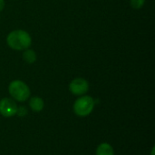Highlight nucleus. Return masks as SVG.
I'll return each mask as SVG.
<instances>
[{"mask_svg": "<svg viewBox=\"0 0 155 155\" xmlns=\"http://www.w3.org/2000/svg\"><path fill=\"white\" fill-rule=\"evenodd\" d=\"M95 106L94 99L90 95L79 96L74 103V113L79 117H85L92 114Z\"/></svg>", "mask_w": 155, "mask_h": 155, "instance_id": "7ed1b4c3", "label": "nucleus"}, {"mask_svg": "<svg viewBox=\"0 0 155 155\" xmlns=\"http://www.w3.org/2000/svg\"><path fill=\"white\" fill-rule=\"evenodd\" d=\"M22 57H23V60L29 64L35 63V61L37 60V54L35 51L31 48H27L24 50L22 54Z\"/></svg>", "mask_w": 155, "mask_h": 155, "instance_id": "6e6552de", "label": "nucleus"}, {"mask_svg": "<svg viewBox=\"0 0 155 155\" xmlns=\"http://www.w3.org/2000/svg\"><path fill=\"white\" fill-rule=\"evenodd\" d=\"M68 88L72 94L76 96H82L87 94L90 85L86 79L83 77H76L70 82Z\"/></svg>", "mask_w": 155, "mask_h": 155, "instance_id": "20e7f679", "label": "nucleus"}, {"mask_svg": "<svg viewBox=\"0 0 155 155\" xmlns=\"http://www.w3.org/2000/svg\"><path fill=\"white\" fill-rule=\"evenodd\" d=\"M27 114H28V111H27L26 107H25V106H19V107H17V111H16L17 116L23 117V116L27 115Z\"/></svg>", "mask_w": 155, "mask_h": 155, "instance_id": "9d476101", "label": "nucleus"}, {"mask_svg": "<svg viewBox=\"0 0 155 155\" xmlns=\"http://www.w3.org/2000/svg\"><path fill=\"white\" fill-rule=\"evenodd\" d=\"M95 155H114V151L110 143H102L96 148Z\"/></svg>", "mask_w": 155, "mask_h": 155, "instance_id": "0eeeda50", "label": "nucleus"}, {"mask_svg": "<svg viewBox=\"0 0 155 155\" xmlns=\"http://www.w3.org/2000/svg\"><path fill=\"white\" fill-rule=\"evenodd\" d=\"M5 41L8 47L12 50L24 51L30 48L32 45V36L28 32L23 29H15L7 35Z\"/></svg>", "mask_w": 155, "mask_h": 155, "instance_id": "f257e3e1", "label": "nucleus"}, {"mask_svg": "<svg viewBox=\"0 0 155 155\" xmlns=\"http://www.w3.org/2000/svg\"><path fill=\"white\" fill-rule=\"evenodd\" d=\"M29 107L33 112L40 113L45 107V102L39 96H32L29 99Z\"/></svg>", "mask_w": 155, "mask_h": 155, "instance_id": "423d86ee", "label": "nucleus"}, {"mask_svg": "<svg viewBox=\"0 0 155 155\" xmlns=\"http://www.w3.org/2000/svg\"><path fill=\"white\" fill-rule=\"evenodd\" d=\"M8 93L13 100L23 103L30 98L31 91L29 86L22 80H14L8 85Z\"/></svg>", "mask_w": 155, "mask_h": 155, "instance_id": "f03ea898", "label": "nucleus"}, {"mask_svg": "<svg viewBox=\"0 0 155 155\" xmlns=\"http://www.w3.org/2000/svg\"><path fill=\"white\" fill-rule=\"evenodd\" d=\"M145 2H146V0H130V5H131L132 8H134L135 10H139L143 7Z\"/></svg>", "mask_w": 155, "mask_h": 155, "instance_id": "1a4fd4ad", "label": "nucleus"}, {"mask_svg": "<svg viewBox=\"0 0 155 155\" xmlns=\"http://www.w3.org/2000/svg\"><path fill=\"white\" fill-rule=\"evenodd\" d=\"M5 5V0H0V12H2V11L4 10Z\"/></svg>", "mask_w": 155, "mask_h": 155, "instance_id": "9b49d317", "label": "nucleus"}, {"mask_svg": "<svg viewBox=\"0 0 155 155\" xmlns=\"http://www.w3.org/2000/svg\"><path fill=\"white\" fill-rule=\"evenodd\" d=\"M17 104L12 98H3L0 100V114L4 117H13L16 115Z\"/></svg>", "mask_w": 155, "mask_h": 155, "instance_id": "39448f33", "label": "nucleus"}]
</instances>
